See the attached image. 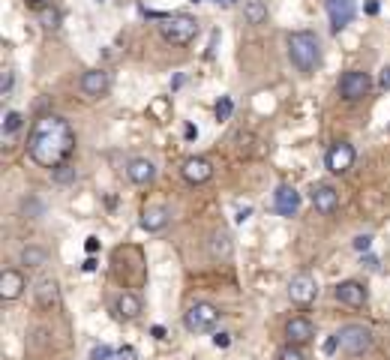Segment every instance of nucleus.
<instances>
[{
  "label": "nucleus",
  "instance_id": "obj_1",
  "mask_svg": "<svg viewBox=\"0 0 390 360\" xmlns=\"http://www.w3.org/2000/svg\"><path fill=\"white\" fill-rule=\"evenodd\" d=\"M27 153L36 165L57 172L60 165L69 163L75 153V129L66 117L60 114H43L33 123L27 135Z\"/></svg>",
  "mask_w": 390,
  "mask_h": 360
},
{
  "label": "nucleus",
  "instance_id": "obj_2",
  "mask_svg": "<svg viewBox=\"0 0 390 360\" xmlns=\"http://www.w3.org/2000/svg\"><path fill=\"white\" fill-rule=\"evenodd\" d=\"M288 57H292V63L303 75L315 73L318 63H322V43H318V36L313 30H294L288 36Z\"/></svg>",
  "mask_w": 390,
  "mask_h": 360
},
{
  "label": "nucleus",
  "instance_id": "obj_3",
  "mask_svg": "<svg viewBox=\"0 0 390 360\" xmlns=\"http://www.w3.org/2000/svg\"><path fill=\"white\" fill-rule=\"evenodd\" d=\"M159 33L172 45H189L198 36V22L186 13H177V15H168L159 22Z\"/></svg>",
  "mask_w": 390,
  "mask_h": 360
},
{
  "label": "nucleus",
  "instance_id": "obj_4",
  "mask_svg": "<svg viewBox=\"0 0 390 360\" xmlns=\"http://www.w3.org/2000/svg\"><path fill=\"white\" fill-rule=\"evenodd\" d=\"M216 324H219V309L213 303H207V300H198L183 313V327L189 333H207Z\"/></svg>",
  "mask_w": 390,
  "mask_h": 360
},
{
  "label": "nucleus",
  "instance_id": "obj_5",
  "mask_svg": "<svg viewBox=\"0 0 390 360\" xmlns=\"http://www.w3.org/2000/svg\"><path fill=\"white\" fill-rule=\"evenodd\" d=\"M336 336H339V348L352 357L366 354L373 348V330L363 324H345V327H339Z\"/></svg>",
  "mask_w": 390,
  "mask_h": 360
},
{
  "label": "nucleus",
  "instance_id": "obj_6",
  "mask_svg": "<svg viewBox=\"0 0 390 360\" xmlns=\"http://www.w3.org/2000/svg\"><path fill=\"white\" fill-rule=\"evenodd\" d=\"M369 90H373V75L363 73V69H348L339 78V96L345 99V103H357V99H363Z\"/></svg>",
  "mask_w": 390,
  "mask_h": 360
},
{
  "label": "nucleus",
  "instance_id": "obj_7",
  "mask_svg": "<svg viewBox=\"0 0 390 360\" xmlns=\"http://www.w3.org/2000/svg\"><path fill=\"white\" fill-rule=\"evenodd\" d=\"M354 159H357V153H354V147H352V144H348V142H336L333 147L327 150L324 165H327V172H330V174H345L348 168L354 165Z\"/></svg>",
  "mask_w": 390,
  "mask_h": 360
},
{
  "label": "nucleus",
  "instance_id": "obj_8",
  "mask_svg": "<svg viewBox=\"0 0 390 360\" xmlns=\"http://www.w3.org/2000/svg\"><path fill=\"white\" fill-rule=\"evenodd\" d=\"M324 9H327V18H330V27L336 30H345L348 24L354 22V15H357V6H354V0H324Z\"/></svg>",
  "mask_w": 390,
  "mask_h": 360
},
{
  "label": "nucleus",
  "instance_id": "obj_9",
  "mask_svg": "<svg viewBox=\"0 0 390 360\" xmlns=\"http://www.w3.org/2000/svg\"><path fill=\"white\" fill-rule=\"evenodd\" d=\"M288 297H292L297 306H309V303H313V300L318 297V283H315V276L297 273L292 283H288Z\"/></svg>",
  "mask_w": 390,
  "mask_h": 360
},
{
  "label": "nucleus",
  "instance_id": "obj_10",
  "mask_svg": "<svg viewBox=\"0 0 390 360\" xmlns=\"http://www.w3.org/2000/svg\"><path fill=\"white\" fill-rule=\"evenodd\" d=\"M78 87H82V93L90 99H103L108 93V87H112V78H108L105 69H87L82 75V82H78Z\"/></svg>",
  "mask_w": 390,
  "mask_h": 360
},
{
  "label": "nucleus",
  "instance_id": "obj_11",
  "mask_svg": "<svg viewBox=\"0 0 390 360\" xmlns=\"http://www.w3.org/2000/svg\"><path fill=\"white\" fill-rule=\"evenodd\" d=\"M180 174H183L186 183L202 186L213 177V165H210V159H204V156H189L183 163V168H180Z\"/></svg>",
  "mask_w": 390,
  "mask_h": 360
},
{
  "label": "nucleus",
  "instance_id": "obj_12",
  "mask_svg": "<svg viewBox=\"0 0 390 360\" xmlns=\"http://www.w3.org/2000/svg\"><path fill=\"white\" fill-rule=\"evenodd\" d=\"M309 202H313V207L318 210V213L327 216L339 207V193L330 183H315L313 189H309Z\"/></svg>",
  "mask_w": 390,
  "mask_h": 360
},
{
  "label": "nucleus",
  "instance_id": "obj_13",
  "mask_svg": "<svg viewBox=\"0 0 390 360\" xmlns=\"http://www.w3.org/2000/svg\"><path fill=\"white\" fill-rule=\"evenodd\" d=\"M33 294H36V303L43 309H57L60 306V283L54 276H43V279H39L36 288H33Z\"/></svg>",
  "mask_w": 390,
  "mask_h": 360
},
{
  "label": "nucleus",
  "instance_id": "obj_14",
  "mask_svg": "<svg viewBox=\"0 0 390 360\" xmlns=\"http://www.w3.org/2000/svg\"><path fill=\"white\" fill-rule=\"evenodd\" d=\"M126 177L133 180L135 186H147V183H153V177H156V165L144 156H135L126 163Z\"/></svg>",
  "mask_w": 390,
  "mask_h": 360
},
{
  "label": "nucleus",
  "instance_id": "obj_15",
  "mask_svg": "<svg viewBox=\"0 0 390 360\" xmlns=\"http://www.w3.org/2000/svg\"><path fill=\"white\" fill-rule=\"evenodd\" d=\"M273 204H276V213L279 216H294L297 210H300V193L294 186H276V193H273Z\"/></svg>",
  "mask_w": 390,
  "mask_h": 360
},
{
  "label": "nucleus",
  "instance_id": "obj_16",
  "mask_svg": "<svg viewBox=\"0 0 390 360\" xmlns=\"http://www.w3.org/2000/svg\"><path fill=\"white\" fill-rule=\"evenodd\" d=\"M336 300L345 306H363L366 303V285L357 283V279H345V283L336 285Z\"/></svg>",
  "mask_w": 390,
  "mask_h": 360
},
{
  "label": "nucleus",
  "instance_id": "obj_17",
  "mask_svg": "<svg viewBox=\"0 0 390 360\" xmlns=\"http://www.w3.org/2000/svg\"><path fill=\"white\" fill-rule=\"evenodd\" d=\"M285 336H288V343H292V345H306L309 339L315 336V327H313L309 318L297 315V318H292V322L285 324Z\"/></svg>",
  "mask_w": 390,
  "mask_h": 360
},
{
  "label": "nucleus",
  "instance_id": "obj_18",
  "mask_svg": "<svg viewBox=\"0 0 390 360\" xmlns=\"http://www.w3.org/2000/svg\"><path fill=\"white\" fill-rule=\"evenodd\" d=\"M24 292V276L22 270H3V276H0V297L3 300H18Z\"/></svg>",
  "mask_w": 390,
  "mask_h": 360
},
{
  "label": "nucleus",
  "instance_id": "obj_19",
  "mask_svg": "<svg viewBox=\"0 0 390 360\" xmlns=\"http://www.w3.org/2000/svg\"><path fill=\"white\" fill-rule=\"evenodd\" d=\"M168 219H172L168 207L153 204V207H147L142 213V228H144V232H163V228L168 225Z\"/></svg>",
  "mask_w": 390,
  "mask_h": 360
},
{
  "label": "nucleus",
  "instance_id": "obj_20",
  "mask_svg": "<svg viewBox=\"0 0 390 360\" xmlns=\"http://www.w3.org/2000/svg\"><path fill=\"white\" fill-rule=\"evenodd\" d=\"M114 309H117V318H123V322H133V318L142 315V300H138V294H133V292H123V294L117 297Z\"/></svg>",
  "mask_w": 390,
  "mask_h": 360
},
{
  "label": "nucleus",
  "instance_id": "obj_21",
  "mask_svg": "<svg viewBox=\"0 0 390 360\" xmlns=\"http://www.w3.org/2000/svg\"><path fill=\"white\" fill-rule=\"evenodd\" d=\"M232 237L228 232H213L210 234V255L213 258H232Z\"/></svg>",
  "mask_w": 390,
  "mask_h": 360
},
{
  "label": "nucleus",
  "instance_id": "obj_22",
  "mask_svg": "<svg viewBox=\"0 0 390 360\" xmlns=\"http://www.w3.org/2000/svg\"><path fill=\"white\" fill-rule=\"evenodd\" d=\"M243 18H246V24L267 22V3H264V0H246V3H243Z\"/></svg>",
  "mask_w": 390,
  "mask_h": 360
},
{
  "label": "nucleus",
  "instance_id": "obj_23",
  "mask_svg": "<svg viewBox=\"0 0 390 360\" xmlns=\"http://www.w3.org/2000/svg\"><path fill=\"white\" fill-rule=\"evenodd\" d=\"M147 112L153 120H159V123H165V120H172V99L168 96H156L153 103L147 105Z\"/></svg>",
  "mask_w": 390,
  "mask_h": 360
},
{
  "label": "nucleus",
  "instance_id": "obj_24",
  "mask_svg": "<svg viewBox=\"0 0 390 360\" xmlns=\"http://www.w3.org/2000/svg\"><path fill=\"white\" fill-rule=\"evenodd\" d=\"M48 262V253L43 246H24L22 249V264L24 267H43Z\"/></svg>",
  "mask_w": 390,
  "mask_h": 360
},
{
  "label": "nucleus",
  "instance_id": "obj_25",
  "mask_svg": "<svg viewBox=\"0 0 390 360\" xmlns=\"http://www.w3.org/2000/svg\"><path fill=\"white\" fill-rule=\"evenodd\" d=\"M39 24H43L45 30H57V27H60V9H57V6L39 9Z\"/></svg>",
  "mask_w": 390,
  "mask_h": 360
},
{
  "label": "nucleus",
  "instance_id": "obj_26",
  "mask_svg": "<svg viewBox=\"0 0 390 360\" xmlns=\"http://www.w3.org/2000/svg\"><path fill=\"white\" fill-rule=\"evenodd\" d=\"M276 360H306V354H303V348H300V345H292V343H288V345L279 348Z\"/></svg>",
  "mask_w": 390,
  "mask_h": 360
},
{
  "label": "nucleus",
  "instance_id": "obj_27",
  "mask_svg": "<svg viewBox=\"0 0 390 360\" xmlns=\"http://www.w3.org/2000/svg\"><path fill=\"white\" fill-rule=\"evenodd\" d=\"M18 129H22V114H18V112H9V114L3 117V133L13 135V133H18Z\"/></svg>",
  "mask_w": 390,
  "mask_h": 360
},
{
  "label": "nucleus",
  "instance_id": "obj_28",
  "mask_svg": "<svg viewBox=\"0 0 390 360\" xmlns=\"http://www.w3.org/2000/svg\"><path fill=\"white\" fill-rule=\"evenodd\" d=\"M90 360H114V352H112V345H105V343H99L90 348Z\"/></svg>",
  "mask_w": 390,
  "mask_h": 360
},
{
  "label": "nucleus",
  "instance_id": "obj_29",
  "mask_svg": "<svg viewBox=\"0 0 390 360\" xmlns=\"http://www.w3.org/2000/svg\"><path fill=\"white\" fill-rule=\"evenodd\" d=\"M232 99H228V96H223V99H219V103H216V120H228V117H232Z\"/></svg>",
  "mask_w": 390,
  "mask_h": 360
},
{
  "label": "nucleus",
  "instance_id": "obj_30",
  "mask_svg": "<svg viewBox=\"0 0 390 360\" xmlns=\"http://www.w3.org/2000/svg\"><path fill=\"white\" fill-rule=\"evenodd\" d=\"M13 82H15V75H13V69H3V75H0V93H9L13 90Z\"/></svg>",
  "mask_w": 390,
  "mask_h": 360
},
{
  "label": "nucleus",
  "instance_id": "obj_31",
  "mask_svg": "<svg viewBox=\"0 0 390 360\" xmlns=\"http://www.w3.org/2000/svg\"><path fill=\"white\" fill-rule=\"evenodd\" d=\"M369 246H373V234H360V237H354V249H357V253H366Z\"/></svg>",
  "mask_w": 390,
  "mask_h": 360
},
{
  "label": "nucleus",
  "instance_id": "obj_32",
  "mask_svg": "<svg viewBox=\"0 0 390 360\" xmlns=\"http://www.w3.org/2000/svg\"><path fill=\"white\" fill-rule=\"evenodd\" d=\"M73 174H75V172H73V165H60L57 172H54V177L60 180V183H66V180H73Z\"/></svg>",
  "mask_w": 390,
  "mask_h": 360
},
{
  "label": "nucleus",
  "instance_id": "obj_33",
  "mask_svg": "<svg viewBox=\"0 0 390 360\" xmlns=\"http://www.w3.org/2000/svg\"><path fill=\"white\" fill-rule=\"evenodd\" d=\"M213 345L216 348H228V345H232V333H225V330H223V333H216L213 336Z\"/></svg>",
  "mask_w": 390,
  "mask_h": 360
},
{
  "label": "nucleus",
  "instance_id": "obj_34",
  "mask_svg": "<svg viewBox=\"0 0 390 360\" xmlns=\"http://www.w3.org/2000/svg\"><path fill=\"white\" fill-rule=\"evenodd\" d=\"M24 3H27L30 9H36V13H39V9H45V6H52V0H24Z\"/></svg>",
  "mask_w": 390,
  "mask_h": 360
},
{
  "label": "nucleus",
  "instance_id": "obj_35",
  "mask_svg": "<svg viewBox=\"0 0 390 360\" xmlns=\"http://www.w3.org/2000/svg\"><path fill=\"white\" fill-rule=\"evenodd\" d=\"M378 84H382L384 90H390V66L382 69V78H378Z\"/></svg>",
  "mask_w": 390,
  "mask_h": 360
},
{
  "label": "nucleus",
  "instance_id": "obj_36",
  "mask_svg": "<svg viewBox=\"0 0 390 360\" xmlns=\"http://www.w3.org/2000/svg\"><path fill=\"white\" fill-rule=\"evenodd\" d=\"M336 345H339V336L333 333V336H330V339H327V343H324V352L330 354V352H333V348H336Z\"/></svg>",
  "mask_w": 390,
  "mask_h": 360
},
{
  "label": "nucleus",
  "instance_id": "obj_37",
  "mask_svg": "<svg viewBox=\"0 0 390 360\" xmlns=\"http://www.w3.org/2000/svg\"><path fill=\"white\" fill-rule=\"evenodd\" d=\"M84 249H87V253H96V249H99V240H96V237H87Z\"/></svg>",
  "mask_w": 390,
  "mask_h": 360
},
{
  "label": "nucleus",
  "instance_id": "obj_38",
  "mask_svg": "<svg viewBox=\"0 0 390 360\" xmlns=\"http://www.w3.org/2000/svg\"><path fill=\"white\" fill-rule=\"evenodd\" d=\"M120 360H135V352L133 348H120Z\"/></svg>",
  "mask_w": 390,
  "mask_h": 360
},
{
  "label": "nucleus",
  "instance_id": "obj_39",
  "mask_svg": "<svg viewBox=\"0 0 390 360\" xmlns=\"http://www.w3.org/2000/svg\"><path fill=\"white\" fill-rule=\"evenodd\" d=\"M243 219H249V207H240L237 210V223H243Z\"/></svg>",
  "mask_w": 390,
  "mask_h": 360
},
{
  "label": "nucleus",
  "instance_id": "obj_40",
  "mask_svg": "<svg viewBox=\"0 0 390 360\" xmlns=\"http://www.w3.org/2000/svg\"><path fill=\"white\" fill-rule=\"evenodd\" d=\"M213 3H216V6H223V9H228V6H234L237 0H213Z\"/></svg>",
  "mask_w": 390,
  "mask_h": 360
},
{
  "label": "nucleus",
  "instance_id": "obj_41",
  "mask_svg": "<svg viewBox=\"0 0 390 360\" xmlns=\"http://www.w3.org/2000/svg\"><path fill=\"white\" fill-rule=\"evenodd\" d=\"M84 270H87V273H90V270H96V262H93V258H87V262H84Z\"/></svg>",
  "mask_w": 390,
  "mask_h": 360
},
{
  "label": "nucleus",
  "instance_id": "obj_42",
  "mask_svg": "<svg viewBox=\"0 0 390 360\" xmlns=\"http://www.w3.org/2000/svg\"><path fill=\"white\" fill-rule=\"evenodd\" d=\"M96 3H103V0H96Z\"/></svg>",
  "mask_w": 390,
  "mask_h": 360
},
{
  "label": "nucleus",
  "instance_id": "obj_43",
  "mask_svg": "<svg viewBox=\"0 0 390 360\" xmlns=\"http://www.w3.org/2000/svg\"><path fill=\"white\" fill-rule=\"evenodd\" d=\"M193 3H198V0H193Z\"/></svg>",
  "mask_w": 390,
  "mask_h": 360
}]
</instances>
